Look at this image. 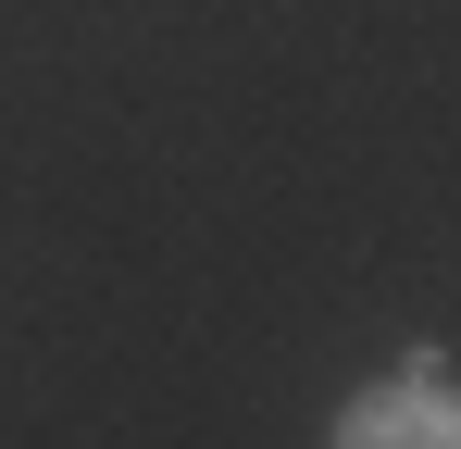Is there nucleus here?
<instances>
[{
  "label": "nucleus",
  "instance_id": "f257e3e1",
  "mask_svg": "<svg viewBox=\"0 0 461 449\" xmlns=\"http://www.w3.org/2000/svg\"><path fill=\"white\" fill-rule=\"evenodd\" d=\"M324 449H461V399L437 374H411V387H375V399H349L337 412V437Z\"/></svg>",
  "mask_w": 461,
  "mask_h": 449
}]
</instances>
